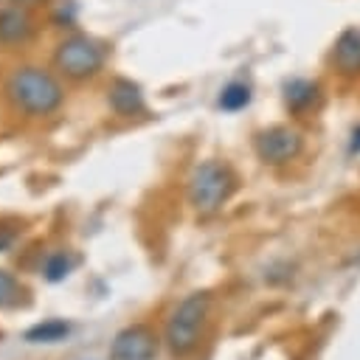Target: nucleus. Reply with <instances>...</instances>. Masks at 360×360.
<instances>
[{
	"instance_id": "1",
	"label": "nucleus",
	"mask_w": 360,
	"mask_h": 360,
	"mask_svg": "<svg viewBox=\"0 0 360 360\" xmlns=\"http://www.w3.org/2000/svg\"><path fill=\"white\" fill-rule=\"evenodd\" d=\"M6 93L28 115H48L62 104L59 82L42 68H17L8 76Z\"/></svg>"
},
{
	"instance_id": "2",
	"label": "nucleus",
	"mask_w": 360,
	"mask_h": 360,
	"mask_svg": "<svg viewBox=\"0 0 360 360\" xmlns=\"http://www.w3.org/2000/svg\"><path fill=\"white\" fill-rule=\"evenodd\" d=\"M208 307H211V298L205 292H191L188 298H183L177 304V309L172 312V318L166 323V343H169L172 354L183 357L200 343V332L208 318Z\"/></svg>"
},
{
	"instance_id": "3",
	"label": "nucleus",
	"mask_w": 360,
	"mask_h": 360,
	"mask_svg": "<svg viewBox=\"0 0 360 360\" xmlns=\"http://www.w3.org/2000/svg\"><path fill=\"white\" fill-rule=\"evenodd\" d=\"M236 188L233 172L219 160H202L188 180V200L197 211H217Z\"/></svg>"
},
{
	"instance_id": "4",
	"label": "nucleus",
	"mask_w": 360,
	"mask_h": 360,
	"mask_svg": "<svg viewBox=\"0 0 360 360\" xmlns=\"http://www.w3.org/2000/svg\"><path fill=\"white\" fill-rule=\"evenodd\" d=\"M56 68L68 76V79H87L93 73H98L104 68V48L84 37V34H76V37H68L59 48H56Z\"/></svg>"
},
{
	"instance_id": "5",
	"label": "nucleus",
	"mask_w": 360,
	"mask_h": 360,
	"mask_svg": "<svg viewBox=\"0 0 360 360\" xmlns=\"http://www.w3.org/2000/svg\"><path fill=\"white\" fill-rule=\"evenodd\" d=\"M304 141H301V132L290 129V127H270V129H262L253 141V149L259 155V160L270 163V166H278V163H287L292 160L298 152H301Z\"/></svg>"
},
{
	"instance_id": "6",
	"label": "nucleus",
	"mask_w": 360,
	"mask_h": 360,
	"mask_svg": "<svg viewBox=\"0 0 360 360\" xmlns=\"http://www.w3.org/2000/svg\"><path fill=\"white\" fill-rule=\"evenodd\" d=\"M158 338L146 326H127L112 338L110 360H155Z\"/></svg>"
},
{
	"instance_id": "7",
	"label": "nucleus",
	"mask_w": 360,
	"mask_h": 360,
	"mask_svg": "<svg viewBox=\"0 0 360 360\" xmlns=\"http://www.w3.org/2000/svg\"><path fill=\"white\" fill-rule=\"evenodd\" d=\"M332 65H335L338 73H343V76L360 73V28H346V31L335 39Z\"/></svg>"
},
{
	"instance_id": "8",
	"label": "nucleus",
	"mask_w": 360,
	"mask_h": 360,
	"mask_svg": "<svg viewBox=\"0 0 360 360\" xmlns=\"http://www.w3.org/2000/svg\"><path fill=\"white\" fill-rule=\"evenodd\" d=\"M110 107L118 112V115H138L143 112V93L135 82L129 79H115L110 84Z\"/></svg>"
},
{
	"instance_id": "9",
	"label": "nucleus",
	"mask_w": 360,
	"mask_h": 360,
	"mask_svg": "<svg viewBox=\"0 0 360 360\" xmlns=\"http://www.w3.org/2000/svg\"><path fill=\"white\" fill-rule=\"evenodd\" d=\"M321 96V87L309 79H292L284 84V104L292 110V112H301V110H309Z\"/></svg>"
},
{
	"instance_id": "10",
	"label": "nucleus",
	"mask_w": 360,
	"mask_h": 360,
	"mask_svg": "<svg viewBox=\"0 0 360 360\" xmlns=\"http://www.w3.org/2000/svg\"><path fill=\"white\" fill-rule=\"evenodd\" d=\"M31 37V20L22 8H6L0 11V42H22Z\"/></svg>"
},
{
	"instance_id": "11",
	"label": "nucleus",
	"mask_w": 360,
	"mask_h": 360,
	"mask_svg": "<svg viewBox=\"0 0 360 360\" xmlns=\"http://www.w3.org/2000/svg\"><path fill=\"white\" fill-rule=\"evenodd\" d=\"M68 335H70V323H68V321H62V318H48V321H42V323L31 326V329L25 332V340H31V343H59V340H65Z\"/></svg>"
},
{
	"instance_id": "12",
	"label": "nucleus",
	"mask_w": 360,
	"mask_h": 360,
	"mask_svg": "<svg viewBox=\"0 0 360 360\" xmlns=\"http://www.w3.org/2000/svg\"><path fill=\"white\" fill-rule=\"evenodd\" d=\"M250 104V87L245 82H228L222 90H219V107L225 112H239Z\"/></svg>"
},
{
	"instance_id": "13",
	"label": "nucleus",
	"mask_w": 360,
	"mask_h": 360,
	"mask_svg": "<svg viewBox=\"0 0 360 360\" xmlns=\"http://www.w3.org/2000/svg\"><path fill=\"white\" fill-rule=\"evenodd\" d=\"M76 256H70L68 250H59V253H51L48 259H45V278L48 281H62L65 276H70V270L76 267Z\"/></svg>"
},
{
	"instance_id": "14",
	"label": "nucleus",
	"mask_w": 360,
	"mask_h": 360,
	"mask_svg": "<svg viewBox=\"0 0 360 360\" xmlns=\"http://www.w3.org/2000/svg\"><path fill=\"white\" fill-rule=\"evenodd\" d=\"M20 295H22L20 281H17L8 270H0V309L14 307V304L20 301Z\"/></svg>"
},
{
	"instance_id": "15",
	"label": "nucleus",
	"mask_w": 360,
	"mask_h": 360,
	"mask_svg": "<svg viewBox=\"0 0 360 360\" xmlns=\"http://www.w3.org/2000/svg\"><path fill=\"white\" fill-rule=\"evenodd\" d=\"M11 242H14V231H6V228H0V250H6Z\"/></svg>"
},
{
	"instance_id": "16",
	"label": "nucleus",
	"mask_w": 360,
	"mask_h": 360,
	"mask_svg": "<svg viewBox=\"0 0 360 360\" xmlns=\"http://www.w3.org/2000/svg\"><path fill=\"white\" fill-rule=\"evenodd\" d=\"M349 152L354 155V152H360V127L352 132V143H349Z\"/></svg>"
},
{
	"instance_id": "17",
	"label": "nucleus",
	"mask_w": 360,
	"mask_h": 360,
	"mask_svg": "<svg viewBox=\"0 0 360 360\" xmlns=\"http://www.w3.org/2000/svg\"><path fill=\"white\" fill-rule=\"evenodd\" d=\"M17 6H34V3H39V0H14Z\"/></svg>"
}]
</instances>
